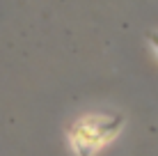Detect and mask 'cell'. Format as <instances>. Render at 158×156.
Returning <instances> with one entry per match:
<instances>
[{
    "label": "cell",
    "mask_w": 158,
    "mask_h": 156,
    "mask_svg": "<svg viewBox=\"0 0 158 156\" xmlns=\"http://www.w3.org/2000/svg\"><path fill=\"white\" fill-rule=\"evenodd\" d=\"M149 39H151V44H154L156 51H158V35H156V32H149Z\"/></svg>",
    "instance_id": "6da1fadb"
}]
</instances>
